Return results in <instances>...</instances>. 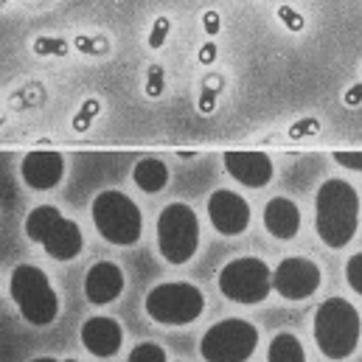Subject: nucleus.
<instances>
[{
	"mask_svg": "<svg viewBox=\"0 0 362 362\" xmlns=\"http://www.w3.org/2000/svg\"><path fill=\"white\" fill-rule=\"evenodd\" d=\"M132 182L144 194H160L169 185V166L160 158H141L132 166Z\"/></svg>",
	"mask_w": 362,
	"mask_h": 362,
	"instance_id": "f3484780",
	"label": "nucleus"
},
{
	"mask_svg": "<svg viewBox=\"0 0 362 362\" xmlns=\"http://www.w3.org/2000/svg\"><path fill=\"white\" fill-rule=\"evenodd\" d=\"M278 20H281L289 31H303V17H300L292 6H278Z\"/></svg>",
	"mask_w": 362,
	"mask_h": 362,
	"instance_id": "4be33fe9",
	"label": "nucleus"
},
{
	"mask_svg": "<svg viewBox=\"0 0 362 362\" xmlns=\"http://www.w3.org/2000/svg\"><path fill=\"white\" fill-rule=\"evenodd\" d=\"M259 349V329L245 317H225L214 323L199 340L205 362H247Z\"/></svg>",
	"mask_w": 362,
	"mask_h": 362,
	"instance_id": "6e6552de",
	"label": "nucleus"
},
{
	"mask_svg": "<svg viewBox=\"0 0 362 362\" xmlns=\"http://www.w3.org/2000/svg\"><path fill=\"white\" fill-rule=\"evenodd\" d=\"M346 281H349V286L357 295H362V253H354L349 259V264H346Z\"/></svg>",
	"mask_w": 362,
	"mask_h": 362,
	"instance_id": "aec40b11",
	"label": "nucleus"
},
{
	"mask_svg": "<svg viewBox=\"0 0 362 362\" xmlns=\"http://www.w3.org/2000/svg\"><path fill=\"white\" fill-rule=\"evenodd\" d=\"M216 284L228 300L242 306H256L267 300V295L272 292V270L267 262L256 256H239L219 270Z\"/></svg>",
	"mask_w": 362,
	"mask_h": 362,
	"instance_id": "1a4fd4ad",
	"label": "nucleus"
},
{
	"mask_svg": "<svg viewBox=\"0 0 362 362\" xmlns=\"http://www.w3.org/2000/svg\"><path fill=\"white\" fill-rule=\"evenodd\" d=\"M8 300L14 303L17 315L28 323V326H37V329H45V326H54L59 312H62V300H59V292L51 281V275L37 267V264H17L8 272Z\"/></svg>",
	"mask_w": 362,
	"mask_h": 362,
	"instance_id": "f03ea898",
	"label": "nucleus"
},
{
	"mask_svg": "<svg viewBox=\"0 0 362 362\" xmlns=\"http://www.w3.org/2000/svg\"><path fill=\"white\" fill-rule=\"evenodd\" d=\"M144 309L158 326H191L205 312V295L188 281H163L146 292Z\"/></svg>",
	"mask_w": 362,
	"mask_h": 362,
	"instance_id": "423d86ee",
	"label": "nucleus"
},
{
	"mask_svg": "<svg viewBox=\"0 0 362 362\" xmlns=\"http://www.w3.org/2000/svg\"><path fill=\"white\" fill-rule=\"evenodd\" d=\"M163 93V68L160 65H152L149 68V79H146V95L158 98Z\"/></svg>",
	"mask_w": 362,
	"mask_h": 362,
	"instance_id": "5701e85b",
	"label": "nucleus"
},
{
	"mask_svg": "<svg viewBox=\"0 0 362 362\" xmlns=\"http://www.w3.org/2000/svg\"><path fill=\"white\" fill-rule=\"evenodd\" d=\"M127 362H169V357L160 343H141L129 351Z\"/></svg>",
	"mask_w": 362,
	"mask_h": 362,
	"instance_id": "6ab92c4d",
	"label": "nucleus"
},
{
	"mask_svg": "<svg viewBox=\"0 0 362 362\" xmlns=\"http://www.w3.org/2000/svg\"><path fill=\"white\" fill-rule=\"evenodd\" d=\"M320 289V267L312 259L289 256L272 270V292L284 300H306Z\"/></svg>",
	"mask_w": 362,
	"mask_h": 362,
	"instance_id": "9d476101",
	"label": "nucleus"
},
{
	"mask_svg": "<svg viewBox=\"0 0 362 362\" xmlns=\"http://www.w3.org/2000/svg\"><path fill=\"white\" fill-rule=\"evenodd\" d=\"M62 362H82V360H74V357H68V360H62Z\"/></svg>",
	"mask_w": 362,
	"mask_h": 362,
	"instance_id": "473e14b6",
	"label": "nucleus"
},
{
	"mask_svg": "<svg viewBox=\"0 0 362 362\" xmlns=\"http://www.w3.org/2000/svg\"><path fill=\"white\" fill-rule=\"evenodd\" d=\"M155 233H158V253L175 267L188 264L199 250V216L185 202H169L158 214Z\"/></svg>",
	"mask_w": 362,
	"mask_h": 362,
	"instance_id": "0eeeda50",
	"label": "nucleus"
},
{
	"mask_svg": "<svg viewBox=\"0 0 362 362\" xmlns=\"http://www.w3.org/2000/svg\"><path fill=\"white\" fill-rule=\"evenodd\" d=\"M169 28H172V23H169V17H158L155 20V25H152V31H149V48H163V42H166V37H169Z\"/></svg>",
	"mask_w": 362,
	"mask_h": 362,
	"instance_id": "412c9836",
	"label": "nucleus"
},
{
	"mask_svg": "<svg viewBox=\"0 0 362 362\" xmlns=\"http://www.w3.org/2000/svg\"><path fill=\"white\" fill-rule=\"evenodd\" d=\"M216 59V45L214 42H208V45H202V51H199V62H205V65H211Z\"/></svg>",
	"mask_w": 362,
	"mask_h": 362,
	"instance_id": "c85d7f7f",
	"label": "nucleus"
},
{
	"mask_svg": "<svg viewBox=\"0 0 362 362\" xmlns=\"http://www.w3.org/2000/svg\"><path fill=\"white\" fill-rule=\"evenodd\" d=\"M65 172H68L65 155L54 149H34L20 160V180L31 191H54L57 185H62Z\"/></svg>",
	"mask_w": 362,
	"mask_h": 362,
	"instance_id": "f8f14e48",
	"label": "nucleus"
},
{
	"mask_svg": "<svg viewBox=\"0 0 362 362\" xmlns=\"http://www.w3.org/2000/svg\"><path fill=\"white\" fill-rule=\"evenodd\" d=\"M222 163L225 172L245 188H264L275 177V166L264 152H225Z\"/></svg>",
	"mask_w": 362,
	"mask_h": 362,
	"instance_id": "4468645a",
	"label": "nucleus"
},
{
	"mask_svg": "<svg viewBox=\"0 0 362 362\" xmlns=\"http://www.w3.org/2000/svg\"><path fill=\"white\" fill-rule=\"evenodd\" d=\"M208 222L219 236H242L250 228V202L230 191V188H216L208 197Z\"/></svg>",
	"mask_w": 362,
	"mask_h": 362,
	"instance_id": "9b49d317",
	"label": "nucleus"
},
{
	"mask_svg": "<svg viewBox=\"0 0 362 362\" xmlns=\"http://www.w3.org/2000/svg\"><path fill=\"white\" fill-rule=\"evenodd\" d=\"M23 230H25L28 242L42 247L48 259L62 262V264L65 262H76L82 256V250H85V233H82L79 222L65 216L51 202L34 205L23 219Z\"/></svg>",
	"mask_w": 362,
	"mask_h": 362,
	"instance_id": "7ed1b4c3",
	"label": "nucleus"
},
{
	"mask_svg": "<svg viewBox=\"0 0 362 362\" xmlns=\"http://www.w3.org/2000/svg\"><path fill=\"white\" fill-rule=\"evenodd\" d=\"M34 51H37V54H65V51H68V45H65L62 40L42 37V40H37V42H34Z\"/></svg>",
	"mask_w": 362,
	"mask_h": 362,
	"instance_id": "b1692460",
	"label": "nucleus"
},
{
	"mask_svg": "<svg viewBox=\"0 0 362 362\" xmlns=\"http://www.w3.org/2000/svg\"><path fill=\"white\" fill-rule=\"evenodd\" d=\"M79 343L95 360H112L124 349V329L110 315H93L79 329Z\"/></svg>",
	"mask_w": 362,
	"mask_h": 362,
	"instance_id": "ddd939ff",
	"label": "nucleus"
},
{
	"mask_svg": "<svg viewBox=\"0 0 362 362\" xmlns=\"http://www.w3.org/2000/svg\"><path fill=\"white\" fill-rule=\"evenodd\" d=\"M360 225V194L349 180L332 177L315 194V230L332 250L346 247Z\"/></svg>",
	"mask_w": 362,
	"mask_h": 362,
	"instance_id": "f257e3e1",
	"label": "nucleus"
},
{
	"mask_svg": "<svg viewBox=\"0 0 362 362\" xmlns=\"http://www.w3.org/2000/svg\"><path fill=\"white\" fill-rule=\"evenodd\" d=\"M360 101H362V85L349 88V93H346V104H349V107H354V104H360Z\"/></svg>",
	"mask_w": 362,
	"mask_h": 362,
	"instance_id": "c756f323",
	"label": "nucleus"
},
{
	"mask_svg": "<svg viewBox=\"0 0 362 362\" xmlns=\"http://www.w3.org/2000/svg\"><path fill=\"white\" fill-rule=\"evenodd\" d=\"M264 230L278 242H289L300 233V208L286 197H272L262 214Z\"/></svg>",
	"mask_w": 362,
	"mask_h": 362,
	"instance_id": "dca6fc26",
	"label": "nucleus"
},
{
	"mask_svg": "<svg viewBox=\"0 0 362 362\" xmlns=\"http://www.w3.org/2000/svg\"><path fill=\"white\" fill-rule=\"evenodd\" d=\"M90 219L95 233L112 247H132L144 236V214L138 202L118 188H104L93 197Z\"/></svg>",
	"mask_w": 362,
	"mask_h": 362,
	"instance_id": "20e7f679",
	"label": "nucleus"
},
{
	"mask_svg": "<svg viewBox=\"0 0 362 362\" xmlns=\"http://www.w3.org/2000/svg\"><path fill=\"white\" fill-rule=\"evenodd\" d=\"M362 334L360 312L346 298H329L315 312V343L329 360H346L354 354Z\"/></svg>",
	"mask_w": 362,
	"mask_h": 362,
	"instance_id": "39448f33",
	"label": "nucleus"
},
{
	"mask_svg": "<svg viewBox=\"0 0 362 362\" xmlns=\"http://www.w3.org/2000/svg\"><path fill=\"white\" fill-rule=\"evenodd\" d=\"M202 28H205L208 34H216V31H219V14H216V11H205V14H202Z\"/></svg>",
	"mask_w": 362,
	"mask_h": 362,
	"instance_id": "cd10ccee",
	"label": "nucleus"
},
{
	"mask_svg": "<svg viewBox=\"0 0 362 362\" xmlns=\"http://www.w3.org/2000/svg\"><path fill=\"white\" fill-rule=\"evenodd\" d=\"M317 129H320V121H317V118H300L298 124H292L289 135H292V138H303V135H315Z\"/></svg>",
	"mask_w": 362,
	"mask_h": 362,
	"instance_id": "393cba45",
	"label": "nucleus"
},
{
	"mask_svg": "<svg viewBox=\"0 0 362 362\" xmlns=\"http://www.w3.org/2000/svg\"><path fill=\"white\" fill-rule=\"evenodd\" d=\"M28 362H62V360H57V357H34V360Z\"/></svg>",
	"mask_w": 362,
	"mask_h": 362,
	"instance_id": "2f4dec72",
	"label": "nucleus"
},
{
	"mask_svg": "<svg viewBox=\"0 0 362 362\" xmlns=\"http://www.w3.org/2000/svg\"><path fill=\"white\" fill-rule=\"evenodd\" d=\"M199 110H205V112L214 110V90H205L199 95Z\"/></svg>",
	"mask_w": 362,
	"mask_h": 362,
	"instance_id": "7c9ffc66",
	"label": "nucleus"
},
{
	"mask_svg": "<svg viewBox=\"0 0 362 362\" xmlns=\"http://www.w3.org/2000/svg\"><path fill=\"white\" fill-rule=\"evenodd\" d=\"M95 110H98V101L95 98H90L85 107H82V112L76 115V121H74V127L82 132V129H88V124L93 121V115H95Z\"/></svg>",
	"mask_w": 362,
	"mask_h": 362,
	"instance_id": "bb28decb",
	"label": "nucleus"
},
{
	"mask_svg": "<svg viewBox=\"0 0 362 362\" xmlns=\"http://www.w3.org/2000/svg\"><path fill=\"white\" fill-rule=\"evenodd\" d=\"M127 286V275L115 262H95L90 264V270L85 272V298L93 306H107L112 300H118L124 295Z\"/></svg>",
	"mask_w": 362,
	"mask_h": 362,
	"instance_id": "2eb2a0df",
	"label": "nucleus"
},
{
	"mask_svg": "<svg viewBox=\"0 0 362 362\" xmlns=\"http://www.w3.org/2000/svg\"><path fill=\"white\" fill-rule=\"evenodd\" d=\"M267 362H306V351H303V346L295 334L281 332L270 340Z\"/></svg>",
	"mask_w": 362,
	"mask_h": 362,
	"instance_id": "a211bd4d",
	"label": "nucleus"
},
{
	"mask_svg": "<svg viewBox=\"0 0 362 362\" xmlns=\"http://www.w3.org/2000/svg\"><path fill=\"white\" fill-rule=\"evenodd\" d=\"M334 160L351 172H362V152H334Z\"/></svg>",
	"mask_w": 362,
	"mask_h": 362,
	"instance_id": "a878e982",
	"label": "nucleus"
}]
</instances>
